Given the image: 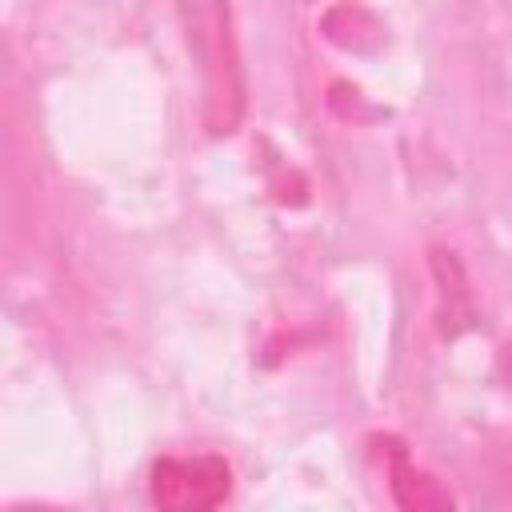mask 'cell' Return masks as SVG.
<instances>
[{"mask_svg": "<svg viewBox=\"0 0 512 512\" xmlns=\"http://www.w3.org/2000/svg\"><path fill=\"white\" fill-rule=\"evenodd\" d=\"M180 20L188 36V52L200 68L204 92V124L208 132L224 136L240 124L244 112V76L232 40L228 0H180Z\"/></svg>", "mask_w": 512, "mask_h": 512, "instance_id": "cell-1", "label": "cell"}, {"mask_svg": "<svg viewBox=\"0 0 512 512\" xmlns=\"http://www.w3.org/2000/svg\"><path fill=\"white\" fill-rule=\"evenodd\" d=\"M228 496V464L220 456H172L152 468V500L172 512H204Z\"/></svg>", "mask_w": 512, "mask_h": 512, "instance_id": "cell-2", "label": "cell"}, {"mask_svg": "<svg viewBox=\"0 0 512 512\" xmlns=\"http://www.w3.org/2000/svg\"><path fill=\"white\" fill-rule=\"evenodd\" d=\"M392 496H396V504L416 508V512L448 508L452 504V496L436 480H428L424 472L412 468V460L404 456V448H392Z\"/></svg>", "mask_w": 512, "mask_h": 512, "instance_id": "cell-3", "label": "cell"}]
</instances>
